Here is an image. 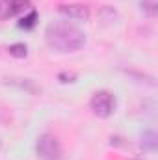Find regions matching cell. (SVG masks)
<instances>
[{
    "mask_svg": "<svg viewBox=\"0 0 158 160\" xmlns=\"http://www.w3.org/2000/svg\"><path fill=\"white\" fill-rule=\"evenodd\" d=\"M45 41L48 48H52L58 54H69L77 52L86 45V36L78 26L67 22V21H58L50 22L45 30Z\"/></svg>",
    "mask_w": 158,
    "mask_h": 160,
    "instance_id": "6da1fadb",
    "label": "cell"
},
{
    "mask_svg": "<svg viewBox=\"0 0 158 160\" xmlns=\"http://www.w3.org/2000/svg\"><path fill=\"white\" fill-rule=\"evenodd\" d=\"M36 153L41 160H60L63 155L62 143L52 134H41L36 142Z\"/></svg>",
    "mask_w": 158,
    "mask_h": 160,
    "instance_id": "7a4b0ae2",
    "label": "cell"
},
{
    "mask_svg": "<svg viewBox=\"0 0 158 160\" xmlns=\"http://www.w3.org/2000/svg\"><path fill=\"white\" fill-rule=\"evenodd\" d=\"M89 108H91V112L97 118H102V119L110 118L114 114V110H116V97H114V93H110L106 89H101V91L93 93V97L89 101Z\"/></svg>",
    "mask_w": 158,
    "mask_h": 160,
    "instance_id": "3957f363",
    "label": "cell"
},
{
    "mask_svg": "<svg viewBox=\"0 0 158 160\" xmlns=\"http://www.w3.org/2000/svg\"><path fill=\"white\" fill-rule=\"evenodd\" d=\"M30 8V0H0V22L22 13Z\"/></svg>",
    "mask_w": 158,
    "mask_h": 160,
    "instance_id": "277c9868",
    "label": "cell"
},
{
    "mask_svg": "<svg viewBox=\"0 0 158 160\" xmlns=\"http://www.w3.org/2000/svg\"><path fill=\"white\" fill-rule=\"evenodd\" d=\"M58 11L71 21H89V8L84 4H63Z\"/></svg>",
    "mask_w": 158,
    "mask_h": 160,
    "instance_id": "5b68a950",
    "label": "cell"
},
{
    "mask_svg": "<svg viewBox=\"0 0 158 160\" xmlns=\"http://www.w3.org/2000/svg\"><path fill=\"white\" fill-rule=\"evenodd\" d=\"M7 52H9L13 58H26V54H28V47H26L24 43H13V45L7 47Z\"/></svg>",
    "mask_w": 158,
    "mask_h": 160,
    "instance_id": "8992f818",
    "label": "cell"
},
{
    "mask_svg": "<svg viewBox=\"0 0 158 160\" xmlns=\"http://www.w3.org/2000/svg\"><path fill=\"white\" fill-rule=\"evenodd\" d=\"M140 6H141L143 13H147L149 17H156V13H158V0H140Z\"/></svg>",
    "mask_w": 158,
    "mask_h": 160,
    "instance_id": "52a82bcc",
    "label": "cell"
},
{
    "mask_svg": "<svg viewBox=\"0 0 158 160\" xmlns=\"http://www.w3.org/2000/svg\"><path fill=\"white\" fill-rule=\"evenodd\" d=\"M36 22H37V11H30L26 17H22V19L19 21V26L24 28V30H30V28L36 26Z\"/></svg>",
    "mask_w": 158,
    "mask_h": 160,
    "instance_id": "ba28073f",
    "label": "cell"
},
{
    "mask_svg": "<svg viewBox=\"0 0 158 160\" xmlns=\"http://www.w3.org/2000/svg\"><path fill=\"white\" fill-rule=\"evenodd\" d=\"M143 138H145V140H143L141 143H143V145H147V149L155 151V149H156V140H155L156 136H155V132H145V134H143Z\"/></svg>",
    "mask_w": 158,
    "mask_h": 160,
    "instance_id": "9c48e42d",
    "label": "cell"
},
{
    "mask_svg": "<svg viewBox=\"0 0 158 160\" xmlns=\"http://www.w3.org/2000/svg\"><path fill=\"white\" fill-rule=\"evenodd\" d=\"M0 149H2V140H0Z\"/></svg>",
    "mask_w": 158,
    "mask_h": 160,
    "instance_id": "30bf717a",
    "label": "cell"
}]
</instances>
